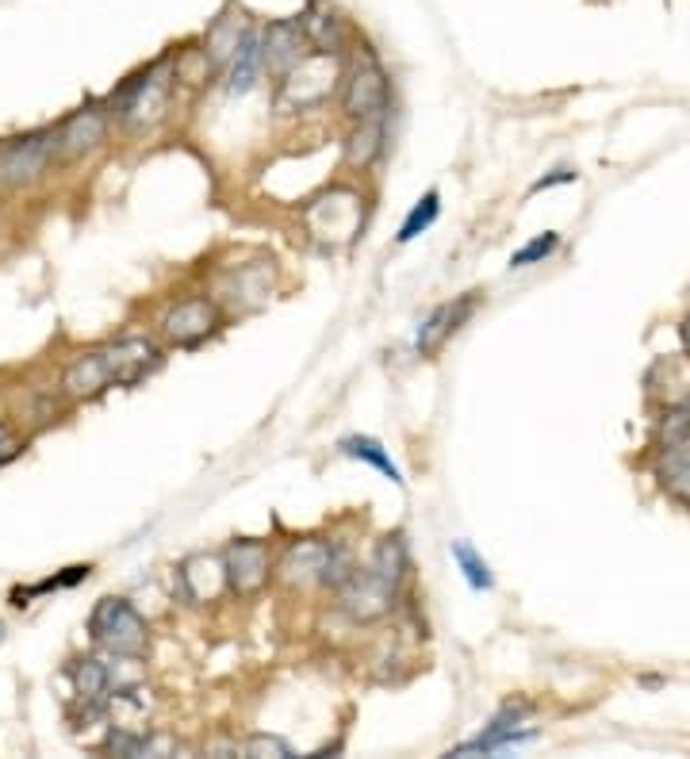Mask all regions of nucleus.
Listing matches in <instances>:
<instances>
[{
    "label": "nucleus",
    "mask_w": 690,
    "mask_h": 759,
    "mask_svg": "<svg viewBox=\"0 0 690 759\" xmlns=\"http://www.w3.org/2000/svg\"><path fill=\"white\" fill-rule=\"evenodd\" d=\"M89 633L100 649L116 655H142L150 644V629L127 599H100V607L89 618Z\"/></svg>",
    "instance_id": "nucleus-4"
},
{
    "label": "nucleus",
    "mask_w": 690,
    "mask_h": 759,
    "mask_svg": "<svg viewBox=\"0 0 690 759\" xmlns=\"http://www.w3.org/2000/svg\"><path fill=\"white\" fill-rule=\"evenodd\" d=\"M299 20H304L307 42L318 50V55H334V50L342 47V20L326 4H318V0H315V4L299 16Z\"/></svg>",
    "instance_id": "nucleus-18"
},
{
    "label": "nucleus",
    "mask_w": 690,
    "mask_h": 759,
    "mask_svg": "<svg viewBox=\"0 0 690 759\" xmlns=\"http://www.w3.org/2000/svg\"><path fill=\"white\" fill-rule=\"evenodd\" d=\"M342 100L353 119H379L387 111V73L379 69L373 55H365L353 66Z\"/></svg>",
    "instance_id": "nucleus-8"
},
{
    "label": "nucleus",
    "mask_w": 690,
    "mask_h": 759,
    "mask_svg": "<svg viewBox=\"0 0 690 759\" xmlns=\"http://www.w3.org/2000/svg\"><path fill=\"white\" fill-rule=\"evenodd\" d=\"M223 560H227L230 591L257 594L269 583L273 564H269V549L262 541H235V545H227V552H223Z\"/></svg>",
    "instance_id": "nucleus-11"
},
{
    "label": "nucleus",
    "mask_w": 690,
    "mask_h": 759,
    "mask_svg": "<svg viewBox=\"0 0 690 759\" xmlns=\"http://www.w3.org/2000/svg\"><path fill=\"white\" fill-rule=\"evenodd\" d=\"M227 586V560L200 552V556H188L180 564V591H185L188 602H215Z\"/></svg>",
    "instance_id": "nucleus-13"
},
{
    "label": "nucleus",
    "mask_w": 690,
    "mask_h": 759,
    "mask_svg": "<svg viewBox=\"0 0 690 759\" xmlns=\"http://www.w3.org/2000/svg\"><path fill=\"white\" fill-rule=\"evenodd\" d=\"M342 453L345 456H353V461H365V464H373L376 472H384L387 480L392 483H400L403 487V472H400V464L392 461V456L384 453V445L376 442V437H361V434H353V437H342Z\"/></svg>",
    "instance_id": "nucleus-20"
},
{
    "label": "nucleus",
    "mask_w": 690,
    "mask_h": 759,
    "mask_svg": "<svg viewBox=\"0 0 690 759\" xmlns=\"http://www.w3.org/2000/svg\"><path fill=\"white\" fill-rule=\"evenodd\" d=\"M8 453V448H4V437H0V456H4Z\"/></svg>",
    "instance_id": "nucleus-30"
},
{
    "label": "nucleus",
    "mask_w": 690,
    "mask_h": 759,
    "mask_svg": "<svg viewBox=\"0 0 690 759\" xmlns=\"http://www.w3.org/2000/svg\"><path fill=\"white\" fill-rule=\"evenodd\" d=\"M55 150H58L55 131L16 138V142H8L4 150H0V180H4V185H31V180L50 166Z\"/></svg>",
    "instance_id": "nucleus-7"
},
{
    "label": "nucleus",
    "mask_w": 690,
    "mask_h": 759,
    "mask_svg": "<svg viewBox=\"0 0 690 759\" xmlns=\"http://www.w3.org/2000/svg\"><path fill=\"white\" fill-rule=\"evenodd\" d=\"M448 552H453L456 568H461V575L469 580L472 591H491V586H495V580H491V568L476 556V549H472L469 541H453V549Z\"/></svg>",
    "instance_id": "nucleus-23"
},
{
    "label": "nucleus",
    "mask_w": 690,
    "mask_h": 759,
    "mask_svg": "<svg viewBox=\"0 0 690 759\" xmlns=\"http://www.w3.org/2000/svg\"><path fill=\"white\" fill-rule=\"evenodd\" d=\"M241 752L246 756H292V748L284 745L280 737H249L246 745H241Z\"/></svg>",
    "instance_id": "nucleus-26"
},
{
    "label": "nucleus",
    "mask_w": 690,
    "mask_h": 759,
    "mask_svg": "<svg viewBox=\"0 0 690 759\" xmlns=\"http://www.w3.org/2000/svg\"><path fill=\"white\" fill-rule=\"evenodd\" d=\"M246 34L249 28L246 23H238V20H215V28L207 31V58H211L215 66H223V62H230V58L238 55V47L246 42Z\"/></svg>",
    "instance_id": "nucleus-21"
},
{
    "label": "nucleus",
    "mask_w": 690,
    "mask_h": 759,
    "mask_svg": "<svg viewBox=\"0 0 690 759\" xmlns=\"http://www.w3.org/2000/svg\"><path fill=\"white\" fill-rule=\"evenodd\" d=\"M683 345H687V353H690V318L683 323Z\"/></svg>",
    "instance_id": "nucleus-28"
},
{
    "label": "nucleus",
    "mask_w": 690,
    "mask_h": 759,
    "mask_svg": "<svg viewBox=\"0 0 690 759\" xmlns=\"http://www.w3.org/2000/svg\"><path fill=\"white\" fill-rule=\"evenodd\" d=\"M215 326H219V310L211 299H185L169 310L161 331L172 345H200L207 334H215Z\"/></svg>",
    "instance_id": "nucleus-12"
},
{
    "label": "nucleus",
    "mask_w": 690,
    "mask_h": 759,
    "mask_svg": "<svg viewBox=\"0 0 690 759\" xmlns=\"http://www.w3.org/2000/svg\"><path fill=\"white\" fill-rule=\"evenodd\" d=\"M357 131L349 135V161L353 166H368L379 150H384V116L379 119H357Z\"/></svg>",
    "instance_id": "nucleus-22"
},
{
    "label": "nucleus",
    "mask_w": 690,
    "mask_h": 759,
    "mask_svg": "<svg viewBox=\"0 0 690 759\" xmlns=\"http://www.w3.org/2000/svg\"><path fill=\"white\" fill-rule=\"evenodd\" d=\"M0 644H4V621H0Z\"/></svg>",
    "instance_id": "nucleus-29"
},
{
    "label": "nucleus",
    "mask_w": 690,
    "mask_h": 759,
    "mask_svg": "<svg viewBox=\"0 0 690 759\" xmlns=\"http://www.w3.org/2000/svg\"><path fill=\"white\" fill-rule=\"evenodd\" d=\"M472 307H476V296H464V299H456V304L437 307L434 315H430L426 323L418 326V342H414V345H418L422 357H430V353L442 349V342L456 331V326L464 323V318L472 315Z\"/></svg>",
    "instance_id": "nucleus-15"
},
{
    "label": "nucleus",
    "mask_w": 690,
    "mask_h": 759,
    "mask_svg": "<svg viewBox=\"0 0 690 759\" xmlns=\"http://www.w3.org/2000/svg\"><path fill=\"white\" fill-rule=\"evenodd\" d=\"M437 211H442V196H437V193H426L418 204L411 207L407 223H403V227H400V241H414V238L422 235V230H430V227H434Z\"/></svg>",
    "instance_id": "nucleus-24"
},
{
    "label": "nucleus",
    "mask_w": 690,
    "mask_h": 759,
    "mask_svg": "<svg viewBox=\"0 0 690 759\" xmlns=\"http://www.w3.org/2000/svg\"><path fill=\"white\" fill-rule=\"evenodd\" d=\"M518 718H522V710H503L495 721L487 724V729L480 732L476 740H469V745L453 748V756H491V752H506V748H518V745H530L533 732L530 729H518Z\"/></svg>",
    "instance_id": "nucleus-14"
},
{
    "label": "nucleus",
    "mask_w": 690,
    "mask_h": 759,
    "mask_svg": "<svg viewBox=\"0 0 690 759\" xmlns=\"http://www.w3.org/2000/svg\"><path fill=\"white\" fill-rule=\"evenodd\" d=\"M166 97H169L166 69H150V73L135 77L124 89V97H119V119H124L127 131H146L150 124H158L161 111H166Z\"/></svg>",
    "instance_id": "nucleus-6"
},
{
    "label": "nucleus",
    "mask_w": 690,
    "mask_h": 759,
    "mask_svg": "<svg viewBox=\"0 0 690 759\" xmlns=\"http://www.w3.org/2000/svg\"><path fill=\"white\" fill-rule=\"evenodd\" d=\"M100 138H103V111L81 108L62 127V135H58V150H62L66 158H81V154H89L92 146H100Z\"/></svg>",
    "instance_id": "nucleus-16"
},
{
    "label": "nucleus",
    "mask_w": 690,
    "mask_h": 759,
    "mask_svg": "<svg viewBox=\"0 0 690 759\" xmlns=\"http://www.w3.org/2000/svg\"><path fill=\"white\" fill-rule=\"evenodd\" d=\"M660 487L690 506V434L668 442V453L660 461Z\"/></svg>",
    "instance_id": "nucleus-17"
},
{
    "label": "nucleus",
    "mask_w": 690,
    "mask_h": 759,
    "mask_svg": "<svg viewBox=\"0 0 690 759\" xmlns=\"http://www.w3.org/2000/svg\"><path fill=\"white\" fill-rule=\"evenodd\" d=\"M361 223H365V207H361V196L349 193V188H334V193L318 196L307 207V227L323 246H345V241H353Z\"/></svg>",
    "instance_id": "nucleus-5"
},
{
    "label": "nucleus",
    "mask_w": 690,
    "mask_h": 759,
    "mask_svg": "<svg viewBox=\"0 0 690 759\" xmlns=\"http://www.w3.org/2000/svg\"><path fill=\"white\" fill-rule=\"evenodd\" d=\"M407 575V549L400 538H384L368 560V568H357L349 575V583L342 586V607L349 610L357 621H373L379 614H387L400 594V583Z\"/></svg>",
    "instance_id": "nucleus-2"
},
{
    "label": "nucleus",
    "mask_w": 690,
    "mask_h": 759,
    "mask_svg": "<svg viewBox=\"0 0 690 759\" xmlns=\"http://www.w3.org/2000/svg\"><path fill=\"white\" fill-rule=\"evenodd\" d=\"M357 568L349 564V552L331 541H299L284 552L280 580L288 586H334L342 591Z\"/></svg>",
    "instance_id": "nucleus-3"
},
{
    "label": "nucleus",
    "mask_w": 690,
    "mask_h": 759,
    "mask_svg": "<svg viewBox=\"0 0 690 759\" xmlns=\"http://www.w3.org/2000/svg\"><path fill=\"white\" fill-rule=\"evenodd\" d=\"M307 31L304 20H276L262 34V50H265V66L273 77H288L292 69L307 58Z\"/></svg>",
    "instance_id": "nucleus-10"
},
{
    "label": "nucleus",
    "mask_w": 690,
    "mask_h": 759,
    "mask_svg": "<svg viewBox=\"0 0 690 759\" xmlns=\"http://www.w3.org/2000/svg\"><path fill=\"white\" fill-rule=\"evenodd\" d=\"M556 241L560 238L552 235V230H549V235H538L533 241H525V246L511 257V269H525V265H533V262H541V257H549L552 249H556Z\"/></svg>",
    "instance_id": "nucleus-25"
},
{
    "label": "nucleus",
    "mask_w": 690,
    "mask_h": 759,
    "mask_svg": "<svg viewBox=\"0 0 690 759\" xmlns=\"http://www.w3.org/2000/svg\"><path fill=\"white\" fill-rule=\"evenodd\" d=\"M161 365V353L150 338H127L116 345H103L97 353H85L66 368L62 387L73 400H92V395L108 392V387L138 384L146 373Z\"/></svg>",
    "instance_id": "nucleus-1"
},
{
    "label": "nucleus",
    "mask_w": 690,
    "mask_h": 759,
    "mask_svg": "<svg viewBox=\"0 0 690 759\" xmlns=\"http://www.w3.org/2000/svg\"><path fill=\"white\" fill-rule=\"evenodd\" d=\"M644 387H649V400L660 407H690V353H668L655 361L644 376Z\"/></svg>",
    "instance_id": "nucleus-9"
},
{
    "label": "nucleus",
    "mask_w": 690,
    "mask_h": 759,
    "mask_svg": "<svg viewBox=\"0 0 690 759\" xmlns=\"http://www.w3.org/2000/svg\"><path fill=\"white\" fill-rule=\"evenodd\" d=\"M572 180H575L572 169H556L552 177H541L538 185H533V193H545V188H552V185H572Z\"/></svg>",
    "instance_id": "nucleus-27"
},
{
    "label": "nucleus",
    "mask_w": 690,
    "mask_h": 759,
    "mask_svg": "<svg viewBox=\"0 0 690 759\" xmlns=\"http://www.w3.org/2000/svg\"><path fill=\"white\" fill-rule=\"evenodd\" d=\"M265 66V50H262V39H257L254 31L246 34V42L238 47V55L230 58V81L227 89L235 92V97H241V92H249L257 85V73H262Z\"/></svg>",
    "instance_id": "nucleus-19"
}]
</instances>
